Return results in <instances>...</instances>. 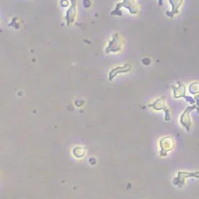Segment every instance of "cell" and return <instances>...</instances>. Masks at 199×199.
Listing matches in <instances>:
<instances>
[{
  "instance_id": "3",
  "label": "cell",
  "mask_w": 199,
  "mask_h": 199,
  "mask_svg": "<svg viewBox=\"0 0 199 199\" xmlns=\"http://www.w3.org/2000/svg\"><path fill=\"white\" fill-rule=\"evenodd\" d=\"M189 91L193 94H196L197 93H199V83H192L189 87Z\"/></svg>"
},
{
  "instance_id": "2",
  "label": "cell",
  "mask_w": 199,
  "mask_h": 199,
  "mask_svg": "<svg viewBox=\"0 0 199 199\" xmlns=\"http://www.w3.org/2000/svg\"><path fill=\"white\" fill-rule=\"evenodd\" d=\"M191 109V108H188V110H187L186 111H185V113H184V115H182V117H181V123L183 124V125L184 126H187V128H188H188H189V126H191V121H190V118H189V116H188V114H189V110Z\"/></svg>"
},
{
  "instance_id": "1",
  "label": "cell",
  "mask_w": 199,
  "mask_h": 199,
  "mask_svg": "<svg viewBox=\"0 0 199 199\" xmlns=\"http://www.w3.org/2000/svg\"><path fill=\"white\" fill-rule=\"evenodd\" d=\"M184 0H170V3L172 6V13L170 17H173L179 12V8L182 6Z\"/></svg>"
}]
</instances>
